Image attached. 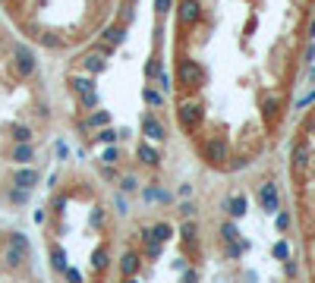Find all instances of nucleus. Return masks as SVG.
<instances>
[{
	"label": "nucleus",
	"mask_w": 315,
	"mask_h": 283,
	"mask_svg": "<svg viewBox=\"0 0 315 283\" xmlns=\"http://www.w3.org/2000/svg\"><path fill=\"white\" fill-rule=\"evenodd\" d=\"M32 252H22V249H16V245H7L4 249V261L10 264V268H22V264L29 261Z\"/></svg>",
	"instance_id": "obj_14"
},
{
	"label": "nucleus",
	"mask_w": 315,
	"mask_h": 283,
	"mask_svg": "<svg viewBox=\"0 0 315 283\" xmlns=\"http://www.w3.org/2000/svg\"><path fill=\"white\" fill-rule=\"evenodd\" d=\"M123 283H136V277H126V280H123Z\"/></svg>",
	"instance_id": "obj_44"
},
{
	"label": "nucleus",
	"mask_w": 315,
	"mask_h": 283,
	"mask_svg": "<svg viewBox=\"0 0 315 283\" xmlns=\"http://www.w3.org/2000/svg\"><path fill=\"white\" fill-rule=\"evenodd\" d=\"M274 258H277V261H287V258H290V245H287V239H281V242L274 245Z\"/></svg>",
	"instance_id": "obj_31"
},
{
	"label": "nucleus",
	"mask_w": 315,
	"mask_h": 283,
	"mask_svg": "<svg viewBox=\"0 0 315 283\" xmlns=\"http://www.w3.org/2000/svg\"><path fill=\"white\" fill-rule=\"evenodd\" d=\"M142 136L148 142H164V139H167V129H164V123L155 117V113H145V117H142Z\"/></svg>",
	"instance_id": "obj_7"
},
{
	"label": "nucleus",
	"mask_w": 315,
	"mask_h": 283,
	"mask_svg": "<svg viewBox=\"0 0 315 283\" xmlns=\"http://www.w3.org/2000/svg\"><path fill=\"white\" fill-rule=\"evenodd\" d=\"M148 233H152V236H155L158 242H167V239L174 236V226L161 220V223H155V226H148Z\"/></svg>",
	"instance_id": "obj_19"
},
{
	"label": "nucleus",
	"mask_w": 315,
	"mask_h": 283,
	"mask_svg": "<svg viewBox=\"0 0 315 283\" xmlns=\"http://www.w3.org/2000/svg\"><path fill=\"white\" fill-rule=\"evenodd\" d=\"M180 236L186 239V242H196V223H192V220H186V223L180 226Z\"/></svg>",
	"instance_id": "obj_32"
},
{
	"label": "nucleus",
	"mask_w": 315,
	"mask_h": 283,
	"mask_svg": "<svg viewBox=\"0 0 315 283\" xmlns=\"http://www.w3.org/2000/svg\"><path fill=\"white\" fill-rule=\"evenodd\" d=\"M51 264H54L57 271H66V255H63L60 245H51Z\"/></svg>",
	"instance_id": "obj_22"
},
{
	"label": "nucleus",
	"mask_w": 315,
	"mask_h": 283,
	"mask_svg": "<svg viewBox=\"0 0 315 283\" xmlns=\"http://www.w3.org/2000/svg\"><path fill=\"white\" fill-rule=\"evenodd\" d=\"M38 69V60H35V54L29 47H19L16 50V60H13V72L19 75V79H29V75Z\"/></svg>",
	"instance_id": "obj_6"
},
{
	"label": "nucleus",
	"mask_w": 315,
	"mask_h": 283,
	"mask_svg": "<svg viewBox=\"0 0 315 283\" xmlns=\"http://www.w3.org/2000/svg\"><path fill=\"white\" fill-rule=\"evenodd\" d=\"M145 201H171V195L161 189H145Z\"/></svg>",
	"instance_id": "obj_29"
},
{
	"label": "nucleus",
	"mask_w": 315,
	"mask_h": 283,
	"mask_svg": "<svg viewBox=\"0 0 315 283\" xmlns=\"http://www.w3.org/2000/svg\"><path fill=\"white\" fill-rule=\"evenodd\" d=\"M85 126H88V129H104V126H110V110H104V107H95V110L88 113Z\"/></svg>",
	"instance_id": "obj_13"
},
{
	"label": "nucleus",
	"mask_w": 315,
	"mask_h": 283,
	"mask_svg": "<svg viewBox=\"0 0 315 283\" xmlns=\"http://www.w3.org/2000/svg\"><path fill=\"white\" fill-rule=\"evenodd\" d=\"M142 101H145V107L158 110V107H164V91H161V88H152V85H145V88H142Z\"/></svg>",
	"instance_id": "obj_15"
},
{
	"label": "nucleus",
	"mask_w": 315,
	"mask_h": 283,
	"mask_svg": "<svg viewBox=\"0 0 315 283\" xmlns=\"http://www.w3.org/2000/svg\"><path fill=\"white\" fill-rule=\"evenodd\" d=\"M120 139V132H114L110 126H104V129H98V136H95V142H101V145H114Z\"/></svg>",
	"instance_id": "obj_24"
},
{
	"label": "nucleus",
	"mask_w": 315,
	"mask_h": 283,
	"mask_svg": "<svg viewBox=\"0 0 315 283\" xmlns=\"http://www.w3.org/2000/svg\"><path fill=\"white\" fill-rule=\"evenodd\" d=\"M123 38H126V25H123V22L107 25V29H104V35H101V41H98V50L110 57V54H114V50L123 44Z\"/></svg>",
	"instance_id": "obj_4"
},
{
	"label": "nucleus",
	"mask_w": 315,
	"mask_h": 283,
	"mask_svg": "<svg viewBox=\"0 0 315 283\" xmlns=\"http://www.w3.org/2000/svg\"><path fill=\"white\" fill-rule=\"evenodd\" d=\"M221 236H224L227 242H236V239H239V230H236V223H230V220H227L224 226H221Z\"/></svg>",
	"instance_id": "obj_26"
},
{
	"label": "nucleus",
	"mask_w": 315,
	"mask_h": 283,
	"mask_svg": "<svg viewBox=\"0 0 315 283\" xmlns=\"http://www.w3.org/2000/svg\"><path fill=\"white\" fill-rule=\"evenodd\" d=\"M274 223H277V230H281V233L290 230V211H277V220H274Z\"/></svg>",
	"instance_id": "obj_34"
},
{
	"label": "nucleus",
	"mask_w": 315,
	"mask_h": 283,
	"mask_svg": "<svg viewBox=\"0 0 315 283\" xmlns=\"http://www.w3.org/2000/svg\"><path fill=\"white\" fill-rule=\"evenodd\" d=\"M177 85H183V88H202L205 85V69H202V63L189 60V57L177 60Z\"/></svg>",
	"instance_id": "obj_1"
},
{
	"label": "nucleus",
	"mask_w": 315,
	"mask_h": 283,
	"mask_svg": "<svg viewBox=\"0 0 315 283\" xmlns=\"http://www.w3.org/2000/svg\"><path fill=\"white\" fill-rule=\"evenodd\" d=\"M7 129L13 132V142H32V129H29V126L13 123V126H7Z\"/></svg>",
	"instance_id": "obj_21"
},
{
	"label": "nucleus",
	"mask_w": 315,
	"mask_h": 283,
	"mask_svg": "<svg viewBox=\"0 0 315 283\" xmlns=\"http://www.w3.org/2000/svg\"><path fill=\"white\" fill-rule=\"evenodd\" d=\"M63 277H66V283H82V271H76V268H66Z\"/></svg>",
	"instance_id": "obj_38"
},
{
	"label": "nucleus",
	"mask_w": 315,
	"mask_h": 283,
	"mask_svg": "<svg viewBox=\"0 0 315 283\" xmlns=\"http://www.w3.org/2000/svg\"><path fill=\"white\" fill-rule=\"evenodd\" d=\"M10 201H13V204H22V201H29V189L13 186V189H10Z\"/></svg>",
	"instance_id": "obj_27"
},
{
	"label": "nucleus",
	"mask_w": 315,
	"mask_h": 283,
	"mask_svg": "<svg viewBox=\"0 0 315 283\" xmlns=\"http://www.w3.org/2000/svg\"><path fill=\"white\" fill-rule=\"evenodd\" d=\"M139 268H142L139 252H126V255L120 258V271H123V277H136V274H139Z\"/></svg>",
	"instance_id": "obj_11"
},
{
	"label": "nucleus",
	"mask_w": 315,
	"mask_h": 283,
	"mask_svg": "<svg viewBox=\"0 0 315 283\" xmlns=\"http://www.w3.org/2000/svg\"><path fill=\"white\" fill-rule=\"evenodd\" d=\"M16 164H29V161H35V148H32V142H16V148H13V155H10Z\"/></svg>",
	"instance_id": "obj_16"
},
{
	"label": "nucleus",
	"mask_w": 315,
	"mask_h": 283,
	"mask_svg": "<svg viewBox=\"0 0 315 283\" xmlns=\"http://www.w3.org/2000/svg\"><path fill=\"white\" fill-rule=\"evenodd\" d=\"M120 189H123V192H136V189H139L136 176H123V179H120Z\"/></svg>",
	"instance_id": "obj_37"
},
{
	"label": "nucleus",
	"mask_w": 315,
	"mask_h": 283,
	"mask_svg": "<svg viewBox=\"0 0 315 283\" xmlns=\"http://www.w3.org/2000/svg\"><path fill=\"white\" fill-rule=\"evenodd\" d=\"M246 204H249L246 195H230V198H227V214H230L233 220L243 217V214H246Z\"/></svg>",
	"instance_id": "obj_17"
},
{
	"label": "nucleus",
	"mask_w": 315,
	"mask_h": 283,
	"mask_svg": "<svg viewBox=\"0 0 315 283\" xmlns=\"http://www.w3.org/2000/svg\"><path fill=\"white\" fill-rule=\"evenodd\" d=\"M183 283H199V274H196V271H186V277H183Z\"/></svg>",
	"instance_id": "obj_42"
},
{
	"label": "nucleus",
	"mask_w": 315,
	"mask_h": 283,
	"mask_svg": "<svg viewBox=\"0 0 315 283\" xmlns=\"http://www.w3.org/2000/svg\"><path fill=\"white\" fill-rule=\"evenodd\" d=\"M312 79H315V69H312Z\"/></svg>",
	"instance_id": "obj_46"
},
{
	"label": "nucleus",
	"mask_w": 315,
	"mask_h": 283,
	"mask_svg": "<svg viewBox=\"0 0 315 283\" xmlns=\"http://www.w3.org/2000/svg\"><path fill=\"white\" fill-rule=\"evenodd\" d=\"M309 104H315V88H312V91L306 94V98H300V101H296V110H306Z\"/></svg>",
	"instance_id": "obj_39"
},
{
	"label": "nucleus",
	"mask_w": 315,
	"mask_h": 283,
	"mask_svg": "<svg viewBox=\"0 0 315 283\" xmlns=\"http://www.w3.org/2000/svg\"><path fill=\"white\" fill-rule=\"evenodd\" d=\"M258 204H262V211H268V214L281 211V192H277L274 183H262V186H258Z\"/></svg>",
	"instance_id": "obj_5"
},
{
	"label": "nucleus",
	"mask_w": 315,
	"mask_h": 283,
	"mask_svg": "<svg viewBox=\"0 0 315 283\" xmlns=\"http://www.w3.org/2000/svg\"><path fill=\"white\" fill-rule=\"evenodd\" d=\"M306 164H309V151L300 145V148H296L293 151V173L296 176H303V170H306Z\"/></svg>",
	"instance_id": "obj_18"
},
{
	"label": "nucleus",
	"mask_w": 315,
	"mask_h": 283,
	"mask_svg": "<svg viewBox=\"0 0 315 283\" xmlns=\"http://www.w3.org/2000/svg\"><path fill=\"white\" fill-rule=\"evenodd\" d=\"M136 158H139L145 167H161V151H158L152 142H142V145L136 148Z\"/></svg>",
	"instance_id": "obj_10"
},
{
	"label": "nucleus",
	"mask_w": 315,
	"mask_h": 283,
	"mask_svg": "<svg viewBox=\"0 0 315 283\" xmlns=\"http://www.w3.org/2000/svg\"><path fill=\"white\" fill-rule=\"evenodd\" d=\"M10 245H16V249H22V252H32V245L22 233H10Z\"/></svg>",
	"instance_id": "obj_28"
},
{
	"label": "nucleus",
	"mask_w": 315,
	"mask_h": 283,
	"mask_svg": "<svg viewBox=\"0 0 315 283\" xmlns=\"http://www.w3.org/2000/svg\"><path fill=\"white\" fill-rule=\"evenodd\" d=\"M158 88H161V91H164V94H167V91H171V88H174V85H171V75H167V72H164V69H161V72H158Z\"/></svg>",
	"instance_id": "obj_35"
},
{
	"label": "nucleus",
	"mask_w": 315,
	"mask_h": 283,
	"mask_svg": "<svg viewBox=\"0 0 315 283\" xmlns=\"http://www.w3.org/2000/svg\"><path fill=\"white\" fill-rule=\"evenodd\" d=\"M180 214H183V217H192V214H196V204H192V201H183V204H180Z\"/></svg>",
	"instance_id": "obj_40"
},
{
	"label": "nucleus",
	"mask_w": 315,
	"mask_h": 283,
	"mask_svg": "<svg viewBox=\"0 0 315 283\" xmlns=\"http://www.w3.org/2000/svg\"><path fill=\"white\" fill-rule=\"evenodd\" d=\"M79 107H82V110H95V107H98V94H95V88L79 94Z\"/></svg>",
	"instance_id": "obj_23"
},
{
	"label": "nucleus",
	"mask_w": 315,
	"mask_h": 283,
	"mask_svg": "<svg viewBox=\"0 0 315 283\" xmlns=\"http://www.w3.org/2000/svg\"><path fill=\"white\" fill-rule=\"evenodd\" d=\"M202 120H205V107L196 104V101H183L177 107V123L186 129V132H196L202 126Z\"/></svg>",
	"instance_id": "obj_2"
},
{
	"label": "nucleus",
	"mask_w": 315,
	"mask_h": 283,
	"mask_svg": "<svg viewBox=\"0 0 315 283\" xmlns=\"http://www.w3.org/2000/svg\"><path fill=\"white\" fill-rule=\"evenodd\" d=\"M82 66L91 72V75H98V72H104L107 69V54H101V50H95V54H88L85 60H82Z\"/></svg>",
	"instance_id": "obj_12"
},
{
	"label": "nucleus",
	"mask_w": 315,
	"mask_h": 283,
	"mask_svg": "<svg viewBox=\"0 0 315 283\" xmlns=\"http://www.w3.org/2000/svg\"><path fill=\"white\" fill-rule=\"evenodd\" d=\"M180 195H183V198L192 195V186H189V183H183V186H180Z\"/></svg>",
	"instance_id": "obj_43"
},
{
	"label": "nucleus",
	"mask_w": 315,
	"mask_h": 283,
	"mask_svg": "<svg viewBox=\"0 0 315 283\" xmlns=\"http://www.w3.org/2000/svg\"><path fill=\"white\" fill-rule=\"evenodd\" d=\"M107 264H110L107 249H98V252H95V261H91V268H95V271H107Z\"/></svg>",
	"instance_id": "obj_25"
},
{
	"label": "nucleus",
	"mask_w": 315,
	"mask_h": 283,
	"mask_svg": "<svg viewBox=\"0 0 315 283\" xmlns=\"http://www.w3.org/2000/svg\"><path fill=\"white\" fill-rule=\"evenodd\" d=\"M174 10V0H155V13L158 16H167Z\"/></svg>",
	"instance_id": "obj_33"
},
{
	"label": "nucleus",
	"mask_w": 315,
	"mask_h": 283,
	"mask_svg": "<svg viewBox=\"0 0 315 283\" xmlns=\"http://www.w3.org/2000/svg\"><path fill=\"white\" fill-rule=\"evenodd\" d=\"M158 72H161V60H158V57H152V60L145 63V79H155Z\"/></svg>",
	"instance_id": "obj_30"
},
{
	"label": "nucleus",
	"mask_w": 315,
	"mask_h": 283,
	"mask_svg": "<svg viewBox=\"0 0 315 283\" xmlns=\"http://www.w3.org/2000/svg\"><path fill=\"white\" fill-rule=\"evenodd\" d=\"M126 4H133V7H136V4H139V0H126Z\"/></svg>",
	"instance_id": "obj_45"
},
{
	"label": "nucleus",
	"mask_w": 315,
	"mask_h": 283,
	"mask_svg": "<svg viewBox=\"0 0 315 283\" xmlns=\"http://www.w3.org/2000/svg\"><path fill=\"white\" fill-rule=\"evenodd\" d=\"M202 158H205V164H211V167H224L227 158H230V148H227V142L221 136H214V139H208L205 145H202Z\"/></svg>",
	"instance_id": "obj_3"
},
{
	"label": "nucleus",
	"mask_w": 315,
	"mask_h": 283,
	"mask_svg": "<svg viewBox=\"0 0 315 283\" xmlns=\"http://www.w3.org/2000/svg\"><path fill=\"white\" fill-rule=\"evenodd\" d=\"M101 161H104V164H114V161H117V148H107Z\"/></svg>",
	"instance_id": "obj_41"
},
{
	"label": "nucleus",
	"mask_w": 315,
	"mask_h": 283,
	"mask_svg": "<svg viewBox=\"0 0 315 283\" xmlns=\"http://www.w3.org/2000/svg\"><path fill=\"white\" fill-rule=\"evenodd\" d=\"M177 19H180V25H196L202 19V4H199V0H180Z\"/></svg>",
	"instance_id": "obj_8"
},
{
	"label": "nucleus",
	"mask_w": 315,
	"mask_h": 283,
	"mask_svg": "<svg viewBox=\"0 0 315 283\" xmlns=\"http://www.w3.org/2000/svg\"><path fill=\"white\" fill-rule=\"evenodd\" d=\"M243 249H246V245L239 242V239H236V242H230V245H227V258H239V255H243Z\"/></svg>",
	"instance_id": "obj_36"
},
{
	"label": "nucleus",
	"mask_w": 315,
	"mask_h": 283,
	"mask_svg": "<svg viewBox=\"0 0 315 283\" xmlns=\"http://www.w3.org/2000/svg\"><path fill=\"white\" fill-rule=\"evenodd\" d=\"M13 186L29 189V192H32V189L38 186V170H35V167H22V170H16V173H13Z\"/></svg>",
	"instance_id": "obj_9"
},
{
	"label": "nucleus",
	"mask_w": 315,
	"mask_h": 283,
	"mask_svg": "<svg viewBox=\"0 0 315 283\" xmlns=\"http://www.w3.org/2000/svg\"><path fill=\"white\" fill-rule=\"evenodd\" d=\"M69 85H72V91H76V94H82V91H91V88H95V82H91L88 75H69Z\"/></svg>",
	"instance_id": "obj_20"
}]
</instances>
